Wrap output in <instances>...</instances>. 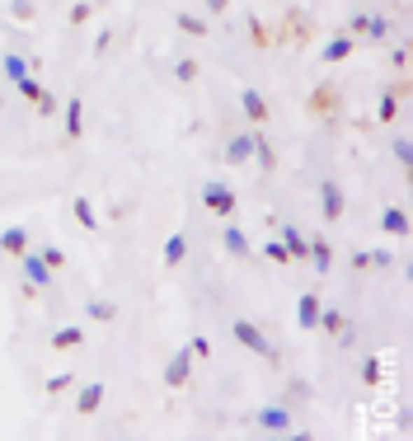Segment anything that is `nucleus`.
Listing matches in <instances>:
<instances>
[{"label": "nucleus", "instance_id": "obj_1", "mask_svg": "<svg viewBox=\"0 0 413 441\" xmlns=\"http://www.w3.org/2000/svg\"><path fill=\"white\" fill-rule=\"evenodd\" d=\"M230 338H235L239 347H249L254 357H268V362H277V352H272V343L258 333V324H249V319H235L230 324Z\"/></svg>", "mask_w": 413, "mask_h": 441}, {"label": "nucleus", "instance_id": "obj_2", "mask_svg": "<svg viewBox=\"0 0 413 441\" xmlns=\"http://www.w3.org/2000/svg\"><path fill=\"white\" fill-rule=\"evenodd\" d=\"M202 202L206 211H216V216H235V192H230V183H221V178H211V183H202Z\"/></svg>", "mask_w": 413, "mask_h": 441}, {"label": "nucleus", "instance_id": "obj_3", "mask_svg": "<svg viewBox=\"0 0 413 441\" xmlns=\"http://www.w3.org/2000/svg\"><path fill=\"white\" fill-rule=\"evenodd\" d=\"M19 263H24V291H29V296H38V286H43V291L52 286V268L38 253H19Z\"/></svg>", "mask_w": 413, "mask_h": 441}, {"label": "nucleus", "instance_id": "obj_4", "mask_svg": "<svg viewBox=\"0 0 413 441\" xmlns=\"http://www.w3.org/2000/svg\"><path fill=\"white\" fill-rule=\"evenodd\" d=\"M192 376V352L188 347H178L174 352V362H169V371H164V385H174V390H183Z\"/></svg>", "mask_w": 413, "mask_h": 441}, {"label": "nucleus", "instance_id": "obj_5", "mask_svg": "<svg viewBox=\"0 0 413 441\" xmlns=\"http://www.w3.org/2000/svg\"><path fill=\"white\" fill-rule=\"evenodd\" d=\"M319 206H324V220H338V216H343V188H338L334 178H324V183H319Z\"/></svg>", "mask_w": 413, "mask_h": 441}, {"label": "nucleus", "instance_id": "obj_6", "mask_svg": "<svg viewBox=\"0 0 413 441\" xmlns=\"http://www.w3.org/2000/svg\"><path fill=\"white\" fill-rule=\"evenodd\" d=\"M239 108L249 122H268V99L258 94V90H239Z\"/></svg>", "mask_w": 413, "mask_h": 441}, {"label": "nucleus", "instance_id": "obj_7", "mask_svg": "<svg viewBox=\"0 0 413 441\" xmlns=\"http://www.w3.org/2000/svg\"><path fill=\"white\" fill-rule=\"evenodd\" d=\"M258 423L268 427L272 437H282L286 427H291V409H282V404H272V409H258Z\"/></svg>", "mask_w": 413, "mask_h": 441}, {"label": "nucleus", "instance_id": "obj_8", "mask_svg": "<svg viewBox=\"0 0 413 441\" xmlns=\"http://www.w3.org/2000/svg\"><path fill=\"white\" fill-rule=\"evenodd\" d=\"M0 71H5V80H10V85H19V80L29 76L33 66H29V57H24V52H5V57H0Z\"/></svg>", "mask_w": 413, "mask_h": 441}, {"label": "nucleus", "instance_id": "obj_9", "mask_svg": "<svg viewBox=\"0 0 413 441\" xmlns=\"http://www.w3.org/2000/svg\"><path fill=\"white\" fill-rule=\"evenodd\" d=\"M249 155H254V132H239V136H230V146H225V160H230V164H244Z\"/></svg>", "mask_w": 413, "mask_h": 441}, {"label": "nucleus", "instance_id": "obj_10", "mask_svg": "<svg viewBox=\"0 0 413 441\" xmlns=\"http://www.w3.org/2000/svg\"><path fill=\"white\" fill-rule=\"evenodd\" d=\"M104 394H108V385H104V380H90V385H85V390H80L76 409H80V413H94L99 404H104Z\"/></svg>", "mask_w": 413, "mask_h": 441}, {"label": "nucleus", "instance_id": "obj_11", "mask_svg": "<svg viewBox=\"0 0 413 441\" xmlns=\"http://www.w3.org/2000/svg\"><path fill=\"white\" fill-rule=\"evenodd\" d=\"M0 249L5 253H29V230H24V225H10V230H0Z\"/></svg>", "mask_w": 413, "mask_h": 441}, {"label": "nucleus", "instance_id": "obj_12", "mask_svg": "<svg viewBox=\"0 0 413 441\" xmlns=\"http://www.w3.org/2000/svg\"><path fill=\"white\" fill-rule=\"evenodd\" d=\"M296 319H301V329H315L319 324V296L315 291H305V296L296 300Z\"/></svg>", "mask_w": 413, "mask_h": 441}, {"label": "nucleus", "instance_id": "obj_13", "mask_svg": "<svg viewBox=\"0 0 413 441\" xmlns=\"http://www.w3.org/2000/svg\"><path fill=\"white\" fill-rule=\"evenodd\" d=\"M282 244H286V258H305V253H310V239H305L296 225H282Z\"/></svg>", "mask_w": 413, "mask_h": 441}, {"label": "nucleus", "instance_id": "obj_14", "mask_svg": "<svg viewBox=\"0 0 413 441\" xmlns=\"http://www.w3.org/2000/svg\"><path fill=\"white\" fill-rule=\"evenodd\" d=\"M62 113H66V141H76V136H80V127H85V113H80V99L62 104Z\"/></svg>", "mask_w": 413, "mask_h": 441}, {"label": "nucleus", "instance_id": "obj_15", "mask_svg": "<svg viewBox=\"0 0 413 441\" xmlns=\"http://www.w3.org/2000/svg\"><path fill=\"white\" fill-rule=\"evenodd\" d=\"M352 52V38L348 33H343V38H329V43H324V52H319V57H324V62L334 66V62H343V57H348Z\"/></svg>", "mask_w": 413, "mask_h": 441}, {"label": "nucleus", "instance_id": "obj_16", "mask_svg": "<svg viewBox=\"0 0 413 441\" xmlns=\"http://www.w3.org/2000/svg\"><path fill=\"white\" fill-rule=\"evenodd\" d=\"M183 258H188V239H183V235H169V239H164V263L178 268Z\"/></svg>", "mask_w": 413, "mask_h": 441}, {"label": "nucleus", "instance_id": "obj_17", "mask_svg": "<svg viewBox=\"0 0 413 441\" xmlns=\"http://www.w3.org/2000/svg\"><path fill=\"white\" fill-rule=\"evenodd\" d=\"M310 263H315V272H329L334 268V249L324 239H310Z\"/></svg>", "mask_w": 413, "mask_h": 441}, {"label": "nucleus", "instance_id": "obj_18", "mask_svg": "<svg viewBox=\"0 0 413 441\" xmlns=\"http://www.w3.org/2000/svg\"><path fill=\"white\" fill-rule=\"evenodd\" d=\"M225 249L235 253V258H249V239H244V230H239V225H225Z\"/></svg>", "mask_w": 413, "mask_h": 441}, {"label": "nucleus", "instance_id": "obj_19", "mask_svg": "<svg viewBox=\"0 0 413 441\" xmlns=\"http://www.w3.org/2000/svg\"><path fill=\"white\" fill-rule=\"evenodd\" d=\"M381 225L390 230V235H404V230H409V211H404V206H390Z\"/></svg>", "mask_w": 413, "mask_h": 441}, {"label": "nucleus", "instance_id": "obj_20", "mask_svg": "<svg viewBox=\"0 0 413 441\" xmlns=\"http://www.w3.org/2000/svg\"><path fill=\"white\" fill-rule=\"evenodd\" d=\"M80 343H85V333H80L76 324H66V329L52 333V347H80Z\"/></svg>", "mask_w": 413, "mask_h": 441}, {"label": "nucleus", "instance_id": "obj_21", "mask_svg": "<svg viewBox=\"0 0 413 441\" xmlns=\"http://www.w3.org/2000/svg\"><path fill=\"white\" fill-rule=\"evenodd\" d=\"M254 160H258V164H263V169H272V164H277V155H272L268 136H258V132H254Z\"/></svg>", "mask_w": 413, "mask_h": 441}, {"label": "nucleus", "instance_id": "obj_22", "mask_svg": "<svg viewBox=\"0 0 413 441\" xmlns=\"http://www.w3.org/2000/svg\"><path fill=\"white\" fill-rule=\"evenodd\" d=\"M76 220L85 225V230H94L99 220H94V206H90V197H76Z\"/></svg>", "mask_w": 413, "mask_h": 441}, {"label": "nucleus", "instance_id": "obj_23", "mask_svg": "<svg viewBox=\"0 0 413 441\" xmlns=\"http://www.w3.org/2000/svg\"><path fill=\"white\" fill-rule=\"evenodd\" d=\"M178 29L192 33V38H202V33H206V19H197V15H178Z\"/></svg>", "mask_w": 413, "mask_h": 441}, {"label": "nucleus", "instance_id": "obj_24", "mask_svg": "<svg viewBox=\"0 0 413 441\" xmlns=\"http://www.w3.org/2000/svg\"><path fill=\"white\" fill-rule=\"evenodd\" d=\"M15 90H19V94H24V99H29V104H38V94H43V85H38V80H33V76H24V80H19V85H15Z\"/></svg>", "mask_w": 413, "mask_h": 441}, {"label": "nucleus", "instance_id": "obj_25", "mask_svg": "<svg viewBox=\"0 0 413 441\" xmlns=\"http://www.w3.org/2000/svg\"><path fill=\"white\" fill-rule=\"evenodd\" d=\"M263 258H272V263H291V258H286V244H282V239H268V244H263Z\"/></svg>", "mask_w": 413, "mask_h": 441}, {"label": "nucleus", "instance_id": "obj_26", "mask_svg": "<svg viewBox=\"0 0 413 441\" xmlns=\"http://www.w3.org/2000/svg\"><path fill=\"white\" fill-rule=\"evenodd\" d=\"M362 29H366V33H371V38H385V33H390V19H381V15H371V19H366V24H362Z\"/></svg>", "mask_w": 413, "mask_h": 441}, {"label": "nucleus", "instance_id": "obj_27", "mask_svg": "<svg viewBox=\"0 0 413 441\" xmlns=\"http://www.w3.org/2000/svg\"><path fill=\"white\" fill-rule=\"evenodd\" d=\"M57 108H62V104H57V94H52V90H43V94H38V113H43V118H52Z\"/></svg>", "mask_w": 413, "mask_h": 441}, {"label": "nucleus", "instance_id": "obj_28", "mask_svg": "<svg viewBox=\"0 0 413 441\" xmlns=\"http://www.w3.org/2000/svg\"><path fill=\"white\" fill-rule=\"evenodd\" d=\"M38 258H43V263H48V268H62V263H66V253L57 249V244H48V249L38 253Z\"/></svg>", "mask_w": 413, "mask_h": 441}, {"label": "nucleus", "instance_id": "obj_29", "mask_svg": "<svg viewBox=\"0 0 413 441\" xmlns=\"http://www.w3.org/2000/svg\"><path fill=\"white\" fill-rule=\"evenodd\" d=\"M174 76L183 80V85H188V80H197V62H188V57H183V62L174 66Z\"/></svg>", "mask_w": 413, "mask_h": 441}, {"label": "nucleus", "instance_id": "obj_30", "mask_svg": "<svg viewBox=\"0 0 413 441\" xmlns=\"http://www.w3.org/2000/svg\"><path fill=\"white\" fill-rule=\"evenodd\" d=\"M90 315H94V319H113L118 310H113L108 300H90Z\"/></svg>", "mask_w": 413, "mask_h": 441}, {"label": "nucleus", "instance_id": "obj_31", "mask_svg": "<svg viewBox=\"0 0 413 441\" xmlns=\"http://www.w3.org/2000/svg\"><path fill=\"white\" fill-rule=\"evenodd\" d=\"M362 376L376 385V380H381V362H376V357H366V362H362Z\"/></svg>", "mask_w": 413, "mask_h": 441}, {"label": "nucleus", "instance_id": "obj_32", "mask_svg": "<svg viewBox=\"0 0 413 441\" xmlns=\"http://www.w3.org/2000/svg\"><path fill=\"white\" fill-rule=\"evenodd\" d=\"M188 352H192V357H206V352H211V343H206L202 333H192V343H188Z\"/></svg>", "mask_w": 413, "mask_h": 441}, {"label": "nucleus", "instance_id": "obj_33", "mask_svg": "<svg viewBox=\"0 0 413 441\" xmlns=\"http://www.w3.org/2000/svg\"><path fill=\"white\" fill-rule=\"evenodd\" d=\"M10 15H15V19H33V0H15Z\"/></svg>", "mask_w": 413, "mask_h": 441}, {"label": "nucleus", "instance_id": "obj_34", "mask_svg": "<svg viewBox=\"0 0 413 441\" xmlns=\"http://www.w3.org/2000/svg\"><path fill=\"white\" fill-rule=\"evenodd\" d=\"M71 380H76V376H71V371H57V376H52V380H48V390H52V394H57V390H66V385H71Z\"/></svg>", "mask_w": 413, "mask_h": 441}, {"label": "nucleus", "instance_id": "obj_35", "mask_svg": "<svg viewBox=\"0 0 413 441\" xmlns=\"http://www.w3.org/2000/svg\"><path fill=\"white\" fill-rule=\"evenodd\" d=\"M395 155H399V164H409V160H413V146L404 141V136H399V141H395Z\"/></svg>", "mask_w": 413, "mask_h": 441}, {"label": "nucleus", "instance_id": "obj_36", "mask_svg": "<svg viewBox=\"0 0 413 441\" xmlns=\"http://www.w3.org/2000/svg\"><path fill=\"white\" fill-rule=\"evenodd\" d=\"M90 19V5H71V24H85Z\"/></svg>", "mask_w": 413, "mask_h": 441}, {"label": "nucleus", "instance_id": "obj_37", "mask_svg": "<svg viewBox=\"0 0 413 441\" xmlns=\"http://www.w3.org/2000/svg\"><path fill=\"white\" fill-rule=\"evenodd\" d=\"M108 43H113V33L104 29V33H99V38H94V52H99V57H104V52H108Z\"/></svg>", "mask_w": 413, "mask_h": 441}, {"label": "nucleus", "instance_id": "obj_38", "mask_svg": "<svg viewBox=\"0 0 413 441\" xmlns=\"http://www.w3.org/2000/svg\"><path fill=\"white\" fill-rule=\"evenodd\" d=\"M225 5H230V0H206V10H211V15H221Z\"/></svg>", "mask_w": 413, "mask_h": 441}, {"label": "nucleus", "instance_id": "obj_39", "mask_svg": "<svg viewBox=\"0 0 413 441\" xmlns=\"http://www.w3.org/2000/svg\"><path fill=\"white\" fill-rule=\"evenodd\" d=\"M282 441H315L310 432H291V437H282Z\"/></svg>", "mask_w": 413, "mask_h": 441}, {"label": "nucleus", "instance_id": "obj_40", "mask_svg": "<svg viewBox=\"0 0 413 441\" xmlns=\"http://www.w3.org/2000/svg\"><path fill=\"white\" fill-rule=\"evenodd\" d=\"M268 441H282V437H268Z\"/></svg>", "mask_w": 413, "mask_h": 441}]
</instances>
